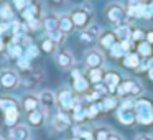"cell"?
Returning a JSON list of instances; mask_svg holds the SVG:
<instances>
[{"instance_id": "1", "label": "cell", "mask_w": 153, "mask_h": 140, "mask_svg": "<svg viewBox=\"0 0 153 140\" xmlns=\"http://www.w3.org/2000/svg\"><path fill=\"white\" fill-rule=\"evenodd\" d=\"M135 117L137 122L142 125H152L153 124V101L146 97H138L135 99Z\"/></svg>"}, {"instance_id": "2", "label": "cell", "mask_w": 153, "mask_h": 140, "mask_svg": "<svg viewBox=\"0 0 153 140\" xmlns=\"http://www.w3.org/2000/svg\"><path fill=\"white\" fill-rule=\"evenodd\" d=\"M105 15H107V18H109V20L112 22L114 25L120 27V25L125 23L127 12H125V8H123L122 5H119V4H110L109 7H107V10H105Z\"/></svg>"}, {"instance_id": "3", "label": "cell", "mask_w": 153, "mask_h": 140, "mask_svg": "<svg viewBox=\"0 0 153 140\" xmlns=\"http://www.w3.org/2000/svg\"><path fill=\"white\" fill-rule=\"evenodd\" d=\"M91 17H92V12H91L89 7H81V8H76V10L71 13V18H73V23L74 27L77 28H87L91 22Z\"/></svg>"}, {"instance_id": "4", "label": "cell", "mask_w": 153, "mask_h": 140, "mask_svg": "<svg viewBox=\"0 0 153 140\" xmlns=\"http://www.w3.org/2000/svg\"><path fill=\"white\" fill-rule=\"evenodd\" d=\"M117 92H119L120 97H123V96H127V97H130V96H140L142 87H140V84L137 83V81L125 79V81H122V83L119 84Z\"/></svg>"}, {"instance_id": "5", "label": "cell", "mask_w": 153, "mask_h": 140, "mask_svg": "<svg viewBox=\"0 0 153 140\" xmlns=\"http://www.w3.org/2000/svg\"><path fill=\"white\" fill-rule=\"evenodd\" d=\"M56 97H58V106L63 110H73L74 106H76V102H77V97L74 96L73 91H69V89H63Z\"/></svg>"}, {"instance_id": "6", "label": "cell", "mask_w": 153, "mask_h": 140, "mask_svg": "<svg viewBox=\"0 0 153 140\" xmlns=\"http://www.w3.org/2000/svg\"><path fill=\"white\" fill-rule=\"evenodd\" d=\"M38 97H40V107L46 114H50L51 110L56 109L58 97H56V94H54V92H51V91H43V92H41Z\"/></svg>"}, {"instance_id": "7", "label": "cell", "mask_w": 153, "mask_h": 140, "mask_svg": "<svg viewBox=\"0 0 153 140\" xmlns=\"http://www.w3.org/2000/svg\"><path fill=\"white\" fill-rule=\"evenodd\" d=\"M100 38V28L99 25H89L82 33L79 35V40L82 41L84 45H92L96 40Z\"/></svg>"}, {"instance_id": "8", "label": "cell", "mask_w": 153, "mask_h": 140, "mask_svg": "<svg viewBox=\"0 0 153 140\" xmlns=\"http://www.w3.org/2000/svg\"><path fill=\"white\" fill-rule=\"evenodd\" d=\"M0 84H2L5 89L17 87L18 84H20V76H18L15 71H12V69H5L4 73L0 74Z\"/></svg>"}, {"instance_id": "9", "label": "cell", "mask_w": 153, "mask_h": 140, "mask_svg": "<svg viewBox=\"0 0 153 140\" xmlns=\"http://www.w3.org/2000/svg\"><path fill=\"white\" fill-rule=\"evenodd\" d=\"M117 119H119L120 124H123V125H132L133 122H137L135 109H133V107H123V106H120L119 110H117Z\"/></svg>"}, {"instance_id": "10", "label": "cell", "mask_w": 153, "mask_h": 140, "mask_svg": "<svg viewBox=\"0 0 153 140\" xmlns=\"http://www.w3.org/2000/svg\"><path fill=\"white\" fill-rule=\"evenodd\" d=\"M86 64L87 68H91V69H97V68H100L104 64V54L100 53V51L97 50H89L86 53Z\"/></svg>"}, {"instance_id": "11", "label": "cell", "mask_w": 153, "mask_h": 140, "mask_svg": "<svg viewBox=\"0 0 153 140\" xmlns=\"http://www.w3.org/2000/svg\"><path fill=\"white\" fill-rule=\"evenodd\" d=\"M56 63H58V66L63 68V69H69L74 64V56L68 50H61L59 53L56 54Z\"/></svg>"}, {"instance_id": "12", "label": "cell", "mask_w": 153, "mask_h": 140, "mask_svg": "<svg viewBox=\"0 0 153 140\" xmlns=\"http://www.w3.org/2000/svg\"><path fill=\"white\" fill-rule=\"evenodd\" d=\"M20 81L23 83V86H27V87H35L41 81V73L27 69V71H25V74H23V77H20Z\"/></svg>"}, {"instance_id": "13", "label": "cell", "mask_w": 153, "mask_h": 140, "mask_svg": "<svg viewBox=\"0 0 153 140\" xmlns=\"http://www.w3.org/2000/svg\"><path fill=\"white\" fill-rule=\"evenodd\" d=\"M73 77H74V91L79 94L82 92H87V89H89V83H87V79L82 76V74L79 73V71H73Z\"/></svg>"}, {"instance_id": "14", "label": "cell", "mask_w": 153, "mask_h": 140, "mask_svg": "<svg viewBox=\"0 0 153 140\" xmlns=\"http://www.w3.org/2000/svg\"><path fill=\"white\" fill-rule=\"evenodd\" d=\"M71 125V119L66 112H58L53 119V127L56 130H66Z\"/></svg>"}, {"instance_id": "15", "label": "cell", "mask_w": 153, "mask_h": 140, "mask_svg": "<svg viewBox=\"0 0 153 140\" xmlns=\"http://www.w3.org/2000/svg\"><path fill=\"white\" fill-rule=\"evenodd\" d=\"M120 83H122V77H120L117 73H107V74H104V84L107 86L109 92L117 91V87H119Z\"/></svg>"}, {"instance_id": "16", "label": "cell", "mask_w": 153, "mask_h": 140, "mask_svg": "<svg viewBox=\"0 0 153 140\" xmlns=\"http://www.w3.org/2000/svg\"><path fill=\"white\" fill-rule=\"evenodd\" d=\"M45 117H46V112H45L41 107H38V109L28 112V122H30V125H33V127H40L41 124L45 122Z\"/></svg>"}, {"instance_id": "17", "label": "cell", "mask_w": 153, "mask_h": 140, "mask_svg": "<svg viewBox=\"0 0 153 140\" xmlns=\"http://www.w3.org/2000/svg\"><path fill=\"white\" fill-rule=\"evenodd\" d=\"M22 106H23V109L27 110V112H31V110H35V109L40 107V97L35 96V94H28V96L23 97Z\"/></svg>"}, {"instance_id": "18", "label": "cell", "mask_w": 153, "mask_h": 140, "mask_svg": "<svg viewBox=\"0 0 153 140\" xmlns=\"http://www.w3.org/2000/svg\"><path fill=\"white\" fill-rule=\"evenodd\" d=\"M28 137H30V130L27 129V125H15L10 130L12 140H28Z\"/></svg>"}, {"instance_id": "19", "label": "cell", "mask_w": 153, "mask_h": 140, "mask_svg": "<svg viewBox=\"0 0 153 140\" xmlns=\"http://www.w3.org/2000/svg\"><path fill=\"white\" fill-rule=\"evenodd\" d=\"M128 41H120V43H114L110 46V54L112 58H123L125 56V51L128 50Z\"/></svg>"}, {"instance_id": "20", "label": "cell", "mask_w": 153, "mask_h": 140, "mask_svg": "<svg viewBox=\"0 0 153 140\" xmlns=\"http://www.w3.org/2000/svg\"><path fill=\"white\" fill-rule=\"evenodd\" d=\"M86 117H87V107L82 106V102L77 99L76 106H74V109H73V119L76 120V122H81V120H84Z\"/></svg>"}, {"instance_id": "21", "label": "cell", "mask_w": 153, "mask_h": 140, "mask_svg": "<svg viewBox=\"0 0 153 140\" xmlns=\"http://www.w3.org/2000/svg\"><path fill=\"white\" fill-rule=\"evenodd\" d=\"M58 27H59V30L63 31V33H69V31L73 30V27H74L71 15H63V17L58 18Z\"/></svg>"}, {"instance_id": "22", "label": "cell", "mask_w": 153, "mask_h": 140, "mask_svg": "<svg viewBox=\"0 0 153 140\" xmlns=\"http://www.w3.org/2000/svg\"><path fill=\"white\" fill-rule=\"evenodd\" d=\"M0 109L2 110H12V109H18V102L13 99V97H8V96H2L0 97Z\"/></svg>"}, {"instance_id": "23", "label": "cell", "mask_w": 153, "mask_h": 140, "mask_svg": "<svg viewBox=\"0 0 153 140\" xmlns=\"http://www.w3.org/2000/svg\"><path fill=\"white\" fill-rule=\"evenodd\" d=\"M115 36L119 38L120 41H127L130 36H132V31H130V27L128 25H120V27H117V30H115Z\"/></svg>"}, {"instance_id": "24", "label": "cell", "mask_w": 153, "mask_h": 140, "mask_svg": "<svg viewBox=\"0 0 153 140\" xmlns=\"http://www.w3.org/2000/svg\"><path fill=\"white\" fill-rule=\"evenodd\" d=\"M7 50H8V54H10V56H13V58H22V56H25V51H23V48H22L20 43H15V41H12V43H8Z\"/></svg>"}, {"instance_id": "25", "label": "cell", "mask_w": 153, "mask_h": 140, "mask_svg": "<svg viewBox=\"0 0 153 140\" xmlns=\"http://www.w3.org/2000/svg\"><path fill=\"white\" fill-rule=\"evenodd\" d=\"M115 38H117L115 33H104V35H100L99 41H100V45H102L104 48H109L110 50V46L115 43Z\"/></svg>"}, {"instance_id": "26", "label": "cell", "mask_w": 153, "mask_h": 140, "mask_svg": "<svg viewBox=\"0 0 153 140\" xmlns=\"http://www.w3.org/2000/svg\"><path fill=\"white\" fill-rule=\"evenodd\" d=\"M123 64H125L127 68H138V66H140V58H138V54H135V53L127 54L125 60H123Z\"/></svg>"}, {"instance_id": "27", "label": "cell", "mask_w": 153, "mask_h": 140, "mask_svg": "<svg viewBox=\"0 0 153 140\" xmlns=\"http://www.w3.org/2000/svg\"><path fill=\"white\" fill-rule=\"evenodd\" d=\"M18 122V109H12L5 112V124L10 127H13Z\"/></svg>"}, {"instance_id": "28", "label": "cell", "mask_w": 153, "mask_h": 140, "mask_svg": "<svg viewBox=\"0 0 153 140\" xmlns=\"http://www.w3.org/2000/svg\"><path fill=\"white\" fill-rule=\"evenodd\" d=\"M89 81H91V83H94V84L102 83V81H104L102 69H100V68H97V69H91L89 71Z\"/></svg>"}, {"instance_id": "29", "label": "cell", "mask_w": 153, "mask_h": 140, "mask_svg": "<svg viewBox=\"0 0 153 140\" xmlns=\"http://www.w3.org/2000/svg\"><path fill=\"white\" fill-rule=\"evenodd\" d=\"M100 106H102V110H112L117 107V99L115 97H104Z\"/></svg>"}, {"instance_id": "30", "label": "cell", "mask_w": 153, "mask_h": 140, "mask_svg": "<svg viewBox=\"0 0 153 140\" xmlns=\"http://www.w3.org/2000/svg\"><path fill=\"white\" fill-rule=\"evenodd\" d=\"M45 28H46L48 33H51L54 30H59V27H58V18H53V17L46 18L45 20Z\"/></svg>"}, {"instance_id": "31", "label": "cell", "mask_w": 153, "mask_h": 140, "mask_svg": "<svg viewBox=\"0 0 153 140\" xmlns=\"http://www.w3.org/2000/svg\"><path fill=\"white\" fill-rule=\"evenodd\" d=\"M110 130L109 129H105V127H100V129H97L96 130V133H94V139L96 140H107L110 137Z\"/></svg>"}, {"instance_id": "32", "label": "cell", "mask_w": 153, "mask_h": 140, "mask_svg": "<svg viewBox=\"0 0 153 140\" xmlns=\"http://www.w3.org/2000/svg\"><path fill=\"white\" fill-rule=\"evenodd\" d=\"M150 54H152V45H148V43H140V45H138V56L148 58Z\"/></svg>"}, {"instance_id": "33", "label": "cell", "mask_w": 153, "mask_h": 140, "mask_svg": "<svg viewBox=\"0 0 153 140\" xmlns=\"http://www.w3.org/2000/svg\"><path fill=\"white\" fill-rule=\"evenodd\" d=\"M64 35H66V33H63L61 30H54V31H51V33H50V38H51V40H53L56 45H59V43H63Z\"/></svg>"}, {"instance_id": "34", "label": "cell", "mask_w": 153, "mask_h": 140, "mask_svg": "<svg viewBox=\"0 0 153 140\" xmlns=\"http://www.w3.org/2000/svg\"><path fill=\"white\" fill-rule=\"evenodd\" d=\"M38 56V48L35 46V45H28L27 50H25V58H28V60H33V58Z\"/></svg>"}, {"instance_id": "35", "label": "cell", "mask_w": 153, "mask_h": 140, "mask_svg": "<svg viewBox=\"0 0 153 140\" xmlns=\"http://www.w3.org/2000/svg\"><path fill=\"white\" fill-rule=\"evenodd\" d=\"M41 48H43V51H46V53H53L54 48H56V43H54L51 38H46V40L43 41V45H41Z\"/></svg>"}, {"instance_id": "36", "label": "cell", "mask_w": 153, "mask_h": 140, "mask_svg": "<svg viewBox=\"0 0 153 140\" xmlns=\"http://www.w3.org/2000/svg\"><path fill=\"white\" fill-rule=\"evenodd\" d=\"M13 4H15V8H17V10L23 12L25 8L30 7V5L33 4V2H31V0H13Z\"/></svg>"}, {"instance_id": "37", "label": "cell", "mask_w": 153, "mask_h": 140, "mask_svg": "<svg viewBox=\"0 0 153 140\" xmlns=\"http://www.w3.org/2000/svg\"><path fill=\"white\" fill-rule=\"evenodd\" d=\"M0 18H13V12H12V8L8 5L0 8Z\"/></svg>"}, {"instance_id": "38", "label": "cell", "mask_w": 153, "mask_h": 140, "mask_svg": "<svg viewBox=\"0 0 153 140\" xmlns=\"http://www.w3.org/2000/svg\"><path fill=\"white\" fill-rule=\"evenodd\" d=\"M18 68H20V69H23V71L30 69V60H28V58H25V56L18 58Z\"/></svg>"}, {"instance_id": "39", "label": "cell", "mask_w": 153, "mask_h": 140, "mask_svg": "<svg viewBox=\"0 0 153 140\" xmlns=\"http://www.w3.org/2000/svg\"><path fill=\"white\" fill-rule=\"evenodd\" d=\"M135 140H153V135H148V133H140V135L135 137Z\"/></svg>"}, {"instance_id": "40", "label": "cell", "mask_w": 153, "mask_h": 140, "mask_svg": "<svg viewBox=\"0 0 153 140\" xmlns=\"http://www.w3.org/2000/svg\"><path fill=\"white\" fill-rule=\"evenodd\" d=\"M132 36H133V40H142V38H143V31L142 30H135L132 33Z\"/></svg>"}, {"instance_id": "41", "label": "cell", "mask_w": 153, "mask_h": 140, "mask_svg": "<svg viewBox=\"0 0 153 140\" xmlns=\"http://www.w3.org/2000/svg\"><path fill=\"white\" fill-rule=\"evenodd\" d=\"M107 140H122V137L117 135V133H110V137H109Z\"/></svg>"}, {"instance_id": "42", "label": "cell", "mask_w": 153, "mask_h": 140, "mask_svg": "<svg viewBox=\"0 0 153 140\" xmlns=\"http://www.w3.org/2000/svg\"><path fill=\"white\" fill-rule=\"evenodd\" d=\"M8 28H10V27H8V25H0V35L4 33L5 30H8Z\"/></svg>"}, {"instance_id": "43", "label": "cell", "mask_w": 153, "mask_h": 140, "mask_svg": "<svg viewBox=\"0 0 153 140\" xmlns=\"http://www.w3.org/2000/svg\"><path fill=\"white\" fill-rule=\"evenodd\" d=\"M4 48H5V45H4V40H2V38H0V51L4 50Z\"/></svg>"}, {"instance_id": "44", "label": "cell", "mask_w": 153, "mask_h": 140, "mask_svg": "<svg viewBox=\"0 0 153 140\" xmlns=\"http://www.w3.org/2000/svg\"><path fill=\"white\" fill-rule=\"evenodd\" d=\"M146 38H148L150 41H153V33H148V35H146Z\"/></svg>"}, {"instance_id": "45", "label": "cell", "mask_w": 153, "mask_h": 140, "mask_svg": "<svg viewBox=\"0 0 153 140\" xmlns=\"http://www.w3.org/2000/svg\"><path fill=\"white\" fill-rule=\"evenodd\" d=\"M53 2H54V4H63L64 0H53Z\"/></svg>"}, {"instance_id": "46", "label": "cell", "mask_w": 153, "mask_h": 140, "mask_svg": "<svg viewBox=\"0 0 153 140\" xmlns=\"http://www.w3.org/2000/svg\"><path fill=\"white\" fill-rule=\"evenodd\" d=\"M71 140H81V139H79V137H74V139H71Z\"/></svg>"}, {"instance_id": "47", "label": "cell", "mask_w": 153, "mask_h": 140, "mask_svg": "<svg viewBox=\"0 0 153 140\" xmlns=\"http://www.w3.org/2000/svg\"><path fill=\"white\" fill-rule=\"evenodd\" d=\"M0 140H4V139H0Z\"/></svg>"}]
</instances>
